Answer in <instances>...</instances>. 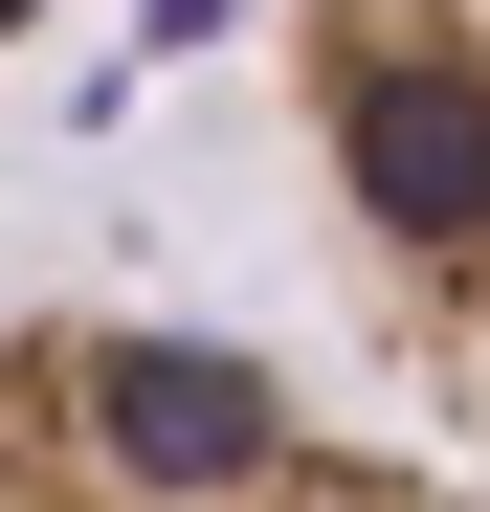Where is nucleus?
I'll return each mask as SVG.
<instances>
[{
  "label": "nucleus",
  "mask_w": 490,
  "mask_h": 512,
  "mask_svg": "<svg viewBox=\"0 0 490 512\" xmlns=\"http://www.w3.org/2000/svg\"><path fill=\"white\" fill-rule=\"evenodd\" d=\"M0 512H490L179 312H0Z\"/></svg>",
  "instance_id": "1"
},
{
  "label": "nucleus",
  "mask_w": 490,
  "mask_h": 512,
  "mask_svg": "<svg viewBox=\"0 0 490 512\" xmlns=\"http://www.w3.org/2000/svg\"><path fill=\"white\" fill-rule=\"evenodd\" d=\"M45 23H67V0H0V67H23V45H45Z\"/></svg>",
  "instance_id": "3"
},
{
  "label": "nucleus",
  "mask_w": 490,
  "mask_h": 512,
  "mask_svg": "<svg viewBox=\"0 0 490 512\" xmlns=\"http://www.w3.org/2000/svg\"><path fill=\"white\" fill-rule=\"evenodd\" d=\"M290 134L357 334L490 446V0H290Z\"/></svg>",
  "instance_id": "2"
}]
</instances>
